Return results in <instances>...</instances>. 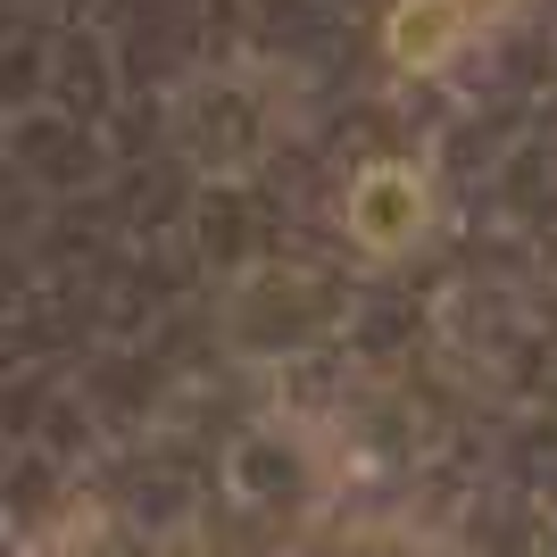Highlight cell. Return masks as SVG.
Wrapping results in <instances>:
<instances>
[{
    "label": "cell",
    "mask_w": 557,
    "mask_h": 557,
    "mask_svg": "<svg viewBox=\"0 0 557 557\" xmlns=\"http://www.w3.org/2000/svg\"><path fill=\"white\" fill-rule=\"evenodd\" d=\"M349 225H358L367 250H399V242L424 225V184L408 175V166H374V175H358V191H349Z\"/></svg>",
    "instance_id": "6da1fadb"
},
{
    "label": "cell",
    "mask_w": 557,
    "mask_h": 557,
    "mask_svg": "<svg viewBox=\"0 0 557 557\" xmlns=\"http://www.w3.org/2000/svg\"><path fill=\"white\" fill-rule=\"evenodd\" d=\"M466 34H474V9H466V0H408V9L383 25V50H392V67H442Z\"/></svg>",
    "instance_id": "7a4b0ae2"
}]
</instances>
